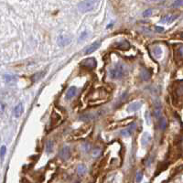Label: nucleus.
Returning a JSON list of instances; mask_svg holds the SVG:
<instances>
[{
	"label": "nucleus",
	"mask_w": 183,
	"mask_h": 183,
	"mask_svg": "<svg viewBox=\"0 0 183 183\" xmlns=\"http://www.w3.org/2000/svg\"><path fill=\"white\" fill-rule=\"evenodd\" d=\"M124 68L122 65H116L113 66V68H111L109 70V76L110 78L116 80V79H120L124 76Z\"/></svg>",
	"instance_id": "1"
},
{
	"label": "nucleus",
	"mask_w": 183,
	"mask_h": 183,
	"mask_svg": "<svg viewBox=\"0 0 183 183\" xmlns=\"http://www.w3.org/2000/svg\"><path fill=\"white\" fill-rule=\"evenodd\" d=\"M95 3H93L91 0H84L78 4V9L81 13H86V12H90L94 9L95 8Z\"/></svg>",
	"instance_id": "2"
},
{
	"label": "nucleus",
	"mask_w": 183,
	"mask_h": 183,
	"mask_svg": "<svg viewBox=\"0 0 183 183\" xmlns=\"http://www.w3.org/2000/svg\"><path fill=\"white\" fill-rule=\"evenodd\" d=\"M136 127V125L135 123H132L129 127H127L125 129L121 131V135L125 137H129V136H131L132 135H133Z\"/></svg>",
	"instance_id": "3"
},
{
	"label": "nucleus",
	"mask_w": 183,
	"mask_h": 183,
	"mask_svg": "<svg viewBox=\"0 0 183 183\" xmlns=\"http://www.w3.org/2000/svg\"><path fill=\"white\" fill-rule=\"evenodd\" d=\"M83 67L89 68V69H93L97 66V62L94 58H89V59H85L83 60V61L81 63Z\"/></svg>",
	"instance_id": "4"
},
{
	"label": "nucleus",
	"mask_w": 183,
	"mask_h": 183,
	"mask_svg": "<svg viewBox=\"0 0 183 183\" xmlns=\"http://www.w3.org/2000/svg\"><path fill=\"white\" fill-rule=\"evenodd\" d=\"M60 157L61 159L66 160L70 157V148L68 147H64L62 148L61 150L60 151Z\"/></svg>",
	"instance_id": "5"
},
{
	"label": "nucleus",
	"mask_w": 183,
	"mask_h": 183,
	"mask_svg": "<svg viewBox=\"0 0 183 183\" xmlns=\"http://www.w3.org/2000/svg\"><path fill=\"white\" fill-rule=\"evenodd\" d=\"M177 18H178V15H166L161 18L160 22L161 23H171L174 20H176Z\"/></svg>",
	"instance_id": "6"
},
{
	"label": "nucleus",
	"mask_w": 183,
	"mask_h": 183,
	"mask_svg": "<svg viewBox=\"0 0 183 183\" xmlns=\"http://www.w3.org/2000/svg\"><path fill=\"white\" fill-rule=\"evenodd\" d=\"M71 42V39L70 38H68L67 36H64V35H61L59 37V39H58V44L60 46H62V47H64L66 45H68L69 43Z\"/></svg>",
	"instance_id": "7"
},
{
	"label": "nucleus",
	"mask_w": 183,
	"mask_h": 183,
	"mask_svg": "<svg viewBox=\"0 0 183 183\" xmlns=\"http://www.w3.org/2000/svg\"><path fill=\"white\" fill-rule=\"evenodd\" d=\"M142 106V103L141 102H134V103H132L128 105L127 107V112H136L137 111L138 109L140 108V107Z\"/></svg>",
	"instance_id": "8"
},
{
	"label": "nucleus",
	"mask_w": 183,
	"mask_h": 183,
	"mask_svg": "<svg viewBox=\"0 0 183 183\" xmlns=\"http://www.w3.org/2000/svg\"><path fill=\"white\" fill-rule=\"evenodd\" d=\"M100 45H101V42H100V41H95V42H93V43L92 44V45L86 49L85 54L88 55V54H90V53L94 52V51H95V50L100 47Z\"/></svg>",
	"instance_id": "9"
},
{
	"label": "nucleus",
	"mask_w": 183,
	"mask_h": 183,
	"mask_svg": "<svg viewBox=\"0 0 183 183\" xmlns=\"http://www.w3.org/2000/svg\"><path fill=\"white\" fill-rule=\"evenodd\" d=\"M76 93H77V88L75 86H71L66 93V98L67 99H72V97L75 96Z\"/></svg>",
	"instance_id": "10"
},
{
	"label": "nucleus",
	"mask_w": 183,
	"mask_h": 183,
	"mask_svg": "<svg viewBox=\"0 0 183 183\" xmlns=\"http://www.w3.org/2000/svg\"><path fill=\"white\" fill-rule=\"evenodd\" d=\"M23 111H24L23 104H18L14 108V116L16 117H19L23 113Z\"/></svg>",
	"instance_id": "11"
},
{
	"label": "nucleus",
	"mask_w": 183,
	"mask_h": 183,
	"mask_svg": "<svg viewBox=\"0 0 183 183\" xmlns=\"http://www.w3.org/2000/svg\"><path fill=\"white\" fill-rule=\"evenodd\" d=\"M140 76H141L143 81H148L151 77V73H150V72H148V70L143 68L141 72H140Z\"/></svg>",
	"instance_id": "12"
},
{
	"label": "nucleus",
	"mask_w": 183,
	"mask_h": 183,
	"mask_svg": "<svg viewBox=\"0 0 183 183\" xmlns=\"http://www.w3.org/2000/svg\"><path fill=\"white\" fill-rule=\"evenodd\" d=\"M157 125H159V127L160 130H165L167 127V120L164 117H159L157 119Z\"/></svg>",
	"instance_id": "13"
},
{
	"label": "nucleus",
	"mask_w": 183,
	"mask_h": 183,
	"mask_svg": "<svg viewBox=\"0 0 183 183\" xmlns=\"http://www.w3.org/2000/svg\"><path fill=\"white\" fill-rule=\"evenodd\" d=\"M116 48H118L119 49H123V50H125V49H128L130 48V45L129 43L127 41V40H123V41H120L116 44Z\"/></svg>",
	"instance_id": "14"
},
{
	"label": "nucleus",
	"mask_w": 183,
	"mask_h": 183,
	"mask_svg": "<svg viewBox=\"0 0 183 183\" xmlns=\"http://www.w3.org/2000/svg\"><path fill=\"white\" fill-rule=\"evenodd\" d=\"M150 139H151L150 135L148 133H145L142 136V137H141V145L143 147H146L147 145L148 144V142L150 141Z\"/></svg>",
	"instance_id": "15"
},
{
	"label": "nucleus",
	"mask_w": 183,
	"mask_h": 183,
	"mask_svg": "<svg viewBox=\"0 0 183 183\" xmlns=\"http://www.w3.org/2000/svg\"><path fill=\"white\" fill-rule=\"evenodd\" d=\"M77 172L80 176H83L86 172H87V168L83 164H81V165L78 166L77 168Z\"/></svg>",
	"instance_id": "16"
},
{
	"label": "nucleus",
	"mask_w": 183,
	"mask_h": 183,
	"mask_svg": "<svg viewBox=\"0 0 183 183\" xmlns=\"http://www.w3.org/2000/svg\"><path fill=\"white\" fill-rule=\"evenodd\" d=\"M4 80L6 81V83H13L17 80V77L14 75H10V74H6L4 75Z\"/></svg>",
	"instance_id": "17"
},
{
	"label": "nucleus",
	"mask_w": 183,
	"mask_h": 183,
	"mask_svg": "<svg viewBox=\"0 0 183 183\" xmlns=\"http://www.w3.org/2000/svg\"><path fill=\"white\" fill-rule=\"evenodd\" d=\"M153 53L156 56V58H159V57L161 56V54H162V49H161V48L159 47V46L155 47L154 49H153Z\"/></svg>",
	"instance_id": "18"
},
{
	"label": "nucleus",
	"mask_w": 183,
	"mask_h": 183,
	"mask_svg": "<svg viewBox=\"0 0 183 183\" xmlns=\"http://www.w3.org/2000/svg\"><path fill=\"white\" fill-rule=\"evenodd\" d=\"M52 148H53V143L51 140H49L47 141L46 143V152L47 153H51V151H52Z\"/></svg>",
	"instance_id": "19"
},
{
	"label": "nucleus",
	"mask_w": 183,
	"mask_h": 183,
	"mask_svg": "<svg viewBox=\"0 0 183 183\" xmlns=\"http://www.w3.org/2000/svg\"><path fill=\"white\" fill-rule=\"evenodd\" d=\"M183 6V0H175L172 3L171 7L172 8H180Z\"/></svg>",
	"instance_id": "20"
},
{
	"label": "nucleus",
	"mask_w": 183,
	"mask_h": 183,
	"mask_svg": "<svg viewBox=\"0 0 183 183\" xmlns=\"http://www.w3.org/2000/svg\"><path fill=\"white\" fill-rule=\"evenodd\" d=\"M101 153H102V150H101V148H94V149L93 150L92 155H93V157H98L101 155Z\"/></svg>",
	"instance_id": "21"
},
{
	"label": "nucleus",
	"mask_w": 183,
	"mask_h": 183,
	"mask_svg": "<svg viewBox=\"0 0 183 183\" xmlns=\"http://www.w3.org/2000/svg\"><path fill=\"white\" fill-rule=\"evenodd\" d=\"M154 116L157 117V118H159L160 116H161V107L159 106V107H156V109L154 111Z\"/></svg>",
	"instance_id": "22"
},
{
	"label": "nucleus",
	"mask_w": 183,
	"mask_h": 183,
	"mask_svg": "<svg viewBox=\"0 0 183 183\" xmlns=\"http://www.w3.org/2000/svg\"><path fill=\"white\" fill-rule=\"evenodd\" d=\"M6 152H7V148H6L5 146L1 147V148H0V157H1L2 160L4 159V157L6 155Z\"/></svg>",
	"instance_id": "23"
},
{
	"label": "nucleus",
	"mask_w": 183,
	"mask_h": 183,
	"mask_svg": "<svg viewBox=\"0 0 183 183\" xmlns=\"http://www.w3.org/2000/svg\"><path fill=\"white\" fill-rule=\"evenodd\" d=\"M151 15H152V9H147V10H145L143 12V17H150Z\"/></svg>",
	"instance_id": "24"
},
{
	"label": "nucleus",
	"mask_w": 183,
	"mask_h": 183,
	"mask_svg": "<svg viewBox=\"0 0 183 183\" xmlns=\"http://www.w3.org/2000/svg\"><path fill=\"white\" fill-rule=\"evenodd\" d=\"M142 179H143V173H142L141 171L137 172V174H136V182H137V183L141 182Z\"/></svg>",
	"instance_id": "25"
},
{
	"label": "nucleus",
	"mask_w": 183,
	"mask_h": 183,
	"mask_svg": "<svg viewBox=\"0 0 183 183\" xmlns=\"http://www.w3.org/2000/svg\"><path fill=\"white\" fill-rule=\"evenodd\" d=\"M178 54L180 58H183V45H180L178 48Z\"/></svg>",
	"instance_id": "26"
},
{
	"label": "nucleus",
	"mask_w": 183,
	"mask_h": 183,
	"mask_svg": "<svg viewBox=\"0 0 183 183\" xmlns=\"http://www.w3.org/2000/svg\"><path fill=\"white\" fill-rule=\"evenodd\" d=\"M178 93L179 95H183V84L180 85V87L178 89Z\"/></svg>",
	"instance_id": "27"
},
{
	"label": "nucleus",
	"mask_w": 183,
	"mask_h": 183,
	"mask_svg": "<svg viewBox=\"0 0 183 183\" xmlns=\"http://www.w3.org/2000/svg\"><path fill=\"white\" fill-rule=\"evenodd\" d=\"M155 29H156L157 32H159V33H161V32H163V31H164V29L161 28V27H159V26H157L155 28Z\"/></svg>",
	"instance_id": "28"
},
{
	"label": "nucleus",
	"mask_w": 183,
	"mask_h": 183,
	"mask_svg": "<svg viewBox=\"0 0 183 183\" xmlns=\"http://www.w3.org/2000/svg\"><path fill=\"white\" fill-rule=\"evenodd\" d=\"M146 120H147V124H150V115H149V113L148 112H147L146 113Z\"/></svg>",
	"instance_id": "29"
},
{
	"label": "nucleus",
	"mask_w": 183,
	"mask_h": 183,
	"mask_svg": "<svg viewBox=\"0 0 183 183\" xmlns=\"http://www.w3.org/2000/svg\"><path fill=\"white\" fill-rule=\"evenodd\" d=\"M83 148H83V149L84 151H88V150L90 149V145H89V144H85L84 146H83Z\"/></svg>",
	"instance_id": "30"
},
{
	"label": "nucleus",
	"mask_w": 183,
	"mask_h": 183,
	"mask_svg": "<svg viewBox=\"0 0 183 183\" xmlns=\"http://www.w3.org/2000/svg\"><path fill=\"white\" fill-rule=\"evenodd\" d=\"M3 111H4V104L0 103V112H3Z\"/></svg>",
	"instance_id": "31"
},
{
	"label": "nucleus",
	"mask_w": 183,
	"mask_h": 183,
	"mask_svg": "<svg viewBox=\"0 0 183 183\" xmlns=\"http://www.w3.org/2000/svg\"><path fill=\"white\" fill-rule=\"evenodd\" d=\"M149 1H151V2H160V1H162V0H149Z\"/></svg>",
	"instance_id": "32"
},
{
	"label": "nucleus",
	"mask_w": 183,
	"mask_h": 183,
	"mask_svg": "<svg viewBox=\"0 0 183 183\" xmlns=\"http://www.w3.org/2000/svg\"><path fill=\"white\" fill-rule=\"evenodd\" d=\"M91 1H93V3H95V4H96V3H97V2L99 1V0H91Z\"/></svg>",
	"instance_id": "33"
}]
</instances>
